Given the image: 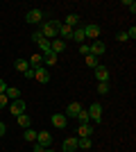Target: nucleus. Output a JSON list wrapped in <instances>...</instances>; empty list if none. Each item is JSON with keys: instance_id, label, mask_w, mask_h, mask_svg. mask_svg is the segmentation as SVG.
<instances>
[{"instance_id": "36", "label": "nucleus", "mask_w": 136, "mask_h": 152, "mask_svg": "<svg viewBox=\"0 0 136 152\" xmlns=\"http://www.w3.org/2000/svg\"><path fill=\"white\" fill-rule=\"evenodd\" d=\"M7 91V84H5V80H0V93H5Z\"/></svg>"}, {"instance_id": "29", "label": "nucleus", "mask_w": 136, "mask_h": 152, "mask_svg": "<svg viewBox=\"0 0 136 152\" xmlns=\"http://www.w3.org/2000/svg\"><path fill=\"white\" fill-rule=\"evenodd\" d=\"M123 5L127 7L132 14H136V2H134V0H123Z\"/></svg>"}, {"instance_id": "37", "label": "nucleus", "mask_w": 136, "mask_h": 152, "mask_svg": "<svg viewBox=\"0 0 136 152\" xmlns=\"http://www.w3.org/2000/svg\"><path fill=\"white\" fill-rule=\"evenodd\" d=\"M41 152H57V150H50V148H43Z\"/></svg>"}, {"instance_id": "25", "label": "nucleus", "mask_w": 136, "mask_h": 152, "mask_svg": "<svg viewBox=\"0 0 136 152\" xmlns=\"http://www.w3.org/2000/svg\"><path fill=\"white\" fill-rule=\"evenodd\" d=\"M84 61H86V66H89V68H97V66H100V64H97V57H93V55H86Z\"/></svg>"}, {"instance_id": "1", "label": "nucleus", "mask_w": 136, "mask_h": 152, "mask_svg": "<svg viewBox=\"0 0 136 152\" xmlns=\"http://www.w3.org/2000/svg\"><path fill=\"white\" fill-rule=\"evenodd\" d=\"M59 27H61V23H59V20H48V23L41 27V34L50 41L52 37H57V34H59Z\"/></svg>"}, {"instance_id": "2", "label": "nucleus", "mask_w": 136, "mask_h": 152, "mask_svg": "<svg viewBox=\"0 0 136 152\" xmlns=\"http://www.w3.org/2000/svg\"><path fill=\"white\" fill-rule=\"evenodd\" d=\"M86 111H89V118H91L93 123H95V125H97L100 121H102V104H97V102H93V104H91V107L86 109Z\"/></svg>"}, {"instance_id": "26", "label": "nucleus", "mask_w": 136, "mask_h": 152, "mask_svg": "<svg viewBox=\"0 0 136 152\" xmlns=\"http://www.w3.org/2000/svg\"><path fill=\"white\" fill-rule=\"evenodd\" d=\"M23 136H25V141H36V132H34L32 127H27L25 132H23Z\"/></svg>"}, {"instance_id": "31", "label": "nucleus", "mask_w": 136, "mask_h": 152, "mask_svg": "<svg viewBox=\"0 0 136 152\" xmlns=\"http://www.w3.org/2000/svg\"><path fill=\"white\" fill-rule=\"evenodd\" d=\"M7 102H9V100H7V95H5V93H0V109H5V107H7Z\"/></svg>"}, {"instance_id": "35", "label": "nucleus", "mask_w": 136, "mask_h": 152, "mask_svg": "<svg viewBox=\"0 0 136 152\" xmlns=\"http://www.w3.org/2000/svg\"><path fill=\"white\" fill-rule=\"evenodd\" d=\"M5 134H7V125H5V123H0V136H5Z\"/></svg>"}, {"instance_id": "16", "label": "nucleus", "mask_w": 136, "mask_h": 152, "mask_svg": "<svg viewBox=\"0 0 136 152\" xmlns=\"http://www.w3.org/2000/svg\"><path fill=\"white\" fill-rule=\"evenodd\" d=\"M16 123H18L23 129H27V127H32V118L30 116H25V114H20V116H16Z\"/></svg>"}, {"instance_id": "5", "label": "nucleus", "mask_w": 136, "mask_h": 152, "mask_svg": "<svg viewBox=\"0 0 136 152\" xmlns=\"http://www.w3.org/2000/svg\"><path fill=\"white\" fill-rule=\"evenodd\" d=\"M34 80L41 82V84H48V82H50V70L43 68V66H39V68L34 70Z\"/></svg>"}, {"instance_id": "30", "label": "nucleus", "mask_w": 136, "mask_h": 152, "mask_svg": "<svg viewBox=\"0 0 136 152\" xmlns=\"http://www.w3.org/2000/svg\"><path fill=\"white\" fill-rule=\"evenodd\" d=\"M125 34H127V39H132V41H134V39H136V27H134V25H132V27H129V30L125 32Z\"/></svg>"}, {"instance_id": "20", "label": "nucleus", "mask_w": 136, "mask_h": 152, "mask_svg": "<svg viewBox=\"0 0 136 152\" xmlns=\"http://www.w3.org/2000/svg\"><path fill=\"white\" fill-rule=\"evenodd\" d=\"M77 23H79V16H77V14H68L64 25H68V27H73V30H75V25H77Z\"/></svg>"}, {"instance_id": "11", "label": "nucleus", "mask_w": 136, "mask_h": 152, "mask_svg": "<svg viewBox=\"0 0 136 152\" xmlns=\"http://www.w3.org/2000/svg\"><path fill=\"white\" fill-rule=\"evenodd\" d=\"M84 34H86V39L97 41V37H100V25H86L84 27Z\"/></svg>"}, {"instance_id": "32", "label": "nucleus", "mask_w": 136, "mask_h": 152, "mask_svg": "<svg viewBox=\"0 0 136 152\" xmlns=\"http://www.w3.org/2000/svg\"><path fill=\"white\" fill-rule=\"evenodd\" d=\"M79 52H82L84 57H86V55H91V50H89V45H86V43H82V45H79Z\"/></svg>"}, {"instance_id": "28", "label": "nucleus", "mask_w": 136, "mask_h": 152, "mask_svg": "<svg viewBox=\"0 0 136 152\" xmlns=\"http://www.w3.org/2000/svg\"><path fill=\"white\" fill-rule=\"evenodd\" d=\"M97 93H100V95L109 93V82H100V84H97Z\"/></svg>"}, {"instance_id": "18", "label": "nucleus", "mask_w": 136, "mask_h": 152, "mask_svg": "<svg viewBox=\"0 0 136 152\" xmlns=\"http://www.w3.org/2000/svg\"><path fill=\"white\" fill-rule=\"evenodd\" d=\"M36 43H39V48H41V55H48V52H50V41H48L43 34H41V39L36 41Z\"/></svg>"}, {"instance_id": "15", "label": "nucleus", "mask_w": 136, "mask_h": 152, "mask_svg": "<svg viewBox=\"0 0 136 152\" xmlns=\"http://www.w3.org/2000/svg\"><path fill=\"white\" fill-rule=\"evenodd\" d=\"M59 37H61V41L73 39V27H68V25H64V23H61V27H59Z\"/></svg>"}, {"instance_id": "13", "label": "nucleus", "mask_w": 136, "mask_h": 152, "mask_svg": "<svg viewBox=\"0 0 136 152\" xmlns=\"http://www.w3.org/2000/svg\"><path fill=\"white\" fill-rule=\"evenodd\" d=\"M79 111H82V104H79V102H71V104L66 107V118H68V116L77 118V114H79Z\"/></svg>"}, {"instance_id": "4", "label": "nucleus", "mask_w": 136, "mask_h": 152, "mask_svg": "<svg viewBox=\"0 0 136 152\" xmlns=\"http://www.w3.org/2000/svg\"><path fill=\"white\" fill-rule=\"evenodd\" d=\"M41 20H43V12H41V9H30V12L25 14V23H30V25L41 23Z\"/></svg>"}, {"instance_id": "12", "label": "nucleus", "mask_w": 136, "mask_h": 152, "mask_svg": "<svg viewBox=\"0 0 136 152\" xmlns=\"http://www.w3.org/2000/svg\"><path fill=\"white\" fill-rule=\"evenodd\" d=\"M66 50V41H61V39H55V41H50V52H55V55H59V52Z\"/></svg>"}, {"instance_id": "6", "label": "nucleus", "mask_w": 136, "mask_h": 152, "mask_svg": "<svg viewBox=\"0 0 136 152\" xmlns=\"http://www.w3.org/2000/svg\"><path fill=\"white\" fill-rule=\"evenodd\" d=\"M36 143L41 148H50L52 145V134L50 132H36Z\"/></svg>"}, {"instance_id": "34", "label": "nucleus", "mask_w": 136, "mask_h": 152, "mask_svg": "<svg viewBox=\"0 0 136 152\" xmlns=\"http://www.w3.org/2000/svg\"><path fill=\"white\" fill-rule=\"evenodd\" d=\"M23 75H25V77H30V80H32V77H34V68H27L25 73H23Z\"/></svg>"}, {"instance_id": "8", "label": "nucleus", "mask_w": 136, "mask_h": 152, "mask_svg": "<svg viewBox=\"0 0 136 152\" xmlns=\"http://www.w3.org/2000/svg\"><path fill=\"white\" fill-rule=\"evenodd\" d=\"M91 134H93V125L91 123L77 127V139H91Z\"/></svg>"}, {"instance_id": "7", "label": "nucleus", "mask_w": 136, "mask_h": 152, "mask_svg": "<svg viewBox=\"0 0 136 152\" xmlns=\"http://www.w3.org/2000/svg\"><path fill=\"white\" fill-rule=\"evenodd\" d=\"M89 50H91V55H93V57H100V55H104V52H107V45H104L102 41H93V43L89 45Z\"/></svg>"}, {"instance_id": "19", "label": "nucleus", "mask_w": 136, "mask_h": 152, "mask_svg": "<svg viewBox=\"0 0 136 152\" xmlns=\"http://www.w3.org/2000/svg\"><path fill=\"white\" fill-rule=\"evenodd\" d=\"M5 95H7V100H18V98H20V91L14 89V86H7Z\"/></svg>"}, {"instance_id": "23", "label": "nucleus", "mask_w": 136, "mask_h": 152, "mask_svg": "<svg viewBox=\"0 0 136 152\" xmlns=\"http://www.w3.org/2000/svg\"><path fill=\"white\" fill-rule=\"evenodd\" d=\"M43 64H48V66H55V64H57V55H55V52H48V55H43Z\"/></svg>"}, {"instance_id": "14", "label": "nucleus", "mask_w": 136, "mask_h": 152, "mask_svg": "<svg viewBox=\"0 0 136 152\" xmlns=\"http://www.w3.org/2000/svg\"><path fill=\"white\" fill-rule=\"evenodd\" d=\"M66 123H68V118H66L64 114H55V116H52V125H55V127H59V129H64V127H66Z\"/></svg>"}, {"instance_id": "22", "label": "nucleus", "mask_w": 136, "mask_h": 152, "mask_svg": "<svg viewBox=\"0 0 136 152\" xmlns=\"http://www.w3.org/2000/svg\"><path fill=\"white\" fill-rule=\"evenodd\" d=\"M14 66H16V70H18V73H25V70L30 68V64H27L25 59H16V64H14Z\"/></svg>"}, {"instance_id": "10", "label": "nucleus", "mask_w": 136, "mask_h": 152, "mask_svg": "<svg viewBox=\"0 0 136 152\" xmlns=\"http://www.w3.org/2000/svg\"><path fill=\"white\" fill-rule=\"evenodd\" d=\"M95 80L97 82H109V68H107V66H97L95 68Z\"/></svg>"}, {"instance_id": "27", "label": "nucleus", "mask_w": 136, "mask_h": 152, "mask_svg": "<svg viewBox=\"0 0 136 152\" xmlns=\"http://www.w3.org/2000/svg\"><path fill=\"white\" fill-rule=\"evenodd\" d=\"M91 145H93L91 139H77V148H82V150H89Z\"/></svg>"}, {"instance_id": "33", "label": "nucleus", "mask_w": 136, "mask_h": 152, "mask_svg": "<svg viewBox=\"0 0 136 152\" xmlns=\"http://www.w3.org/2000/svg\"><path fill=\"white\" fill-rule=\"evenodd\" d=\"M116 41H120V43H123V41H127V34H125V32H118Z\"/></svg>"}, {"instance_id": "24", "label": "nucleus", "mask_w": 136, "mask_h": 152, "mask_svg": "<svg viewBox=\"0 0 136 152\" xmlns=\"http://www.w3.org/2000/svg\"><path fill=\"white\" fill-rule=\"evenodd\" d=\"M77 121H79V125H86V123H91V118H89V111L86 109H82L77 114Z\"/></svg>"}, {"instance_id": "17", "label": "nucleus", "mask_w": 136, "mask_h": 152, "mask_svg": "<svg viewBox=\"0 0 136 152\" xmlns=\"http://www.w3.org/2000/svg\"><path fill=\"white\" fill-rule=\"evenodd\" d=\"M27 64H30V68H34V70H36V68L41 66V64H43V55H32V57L27 59Z\"/></svg>"}, {"instance_id": "3", "label": "nucleus", "mask_w": 136, "mask_h": 152, "mask_svg": "<svg viewBox=\"0 0 136 152\" xmlns=\"http://www.w3.org/2000/svg\"><path fill=\"white\" fill-rule=\"evenodd\" d=\"M25 100H23V98H18V100H12L9 102V111H12L14 116H20V114H25Z\"/></svg>"}, {"instance_id": "9", "label": "nucleus", "mask_w": 136, "mask_h": 152, "mask_svg": "<svg viewBox=\"0 0 136 152\" xmlns=\"http://www.w3.org/2000/svg\"><path fill=\"white\" fill-rule=\"evenodd\" d=\"M61 152H77V136L66 139V141H64V145H61Z\"/></svg>"}, {"instance_id": "21", "label": "nucleus", "mask_w": 136, "mask_h": 152, "mask_svg": "<svg viewBox=\"0 0 136 152\" xmlns=\"http://www.w3.org/2000/svg\"><path fill=\"white\" fill-rule=\"evenodd\" d=\"M84 39H86V34H84V27H77V30H73V41L82 43Z\"/></svg>"}]
</instances>
